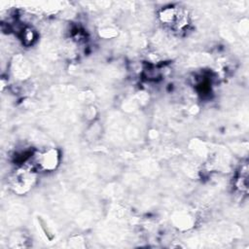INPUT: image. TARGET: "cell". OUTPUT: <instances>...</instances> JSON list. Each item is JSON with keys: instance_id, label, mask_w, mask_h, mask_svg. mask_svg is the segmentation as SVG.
Segmentation results:
<instances>
[{"instance_id": "1", "label": "cell", "mask_w": 249, "mask_h": 249, "mask_svg": "<svg viewBox=\"0 0 249 249\" xmlns=\"http://www.w3.org/2000/svg\"><path fill=\"white\" fill-rule=\"evenodd\" d=\"M59 162V154L56 149H49L34 155L31 167L45 171H52L56 168Z\"/></svg>"}]
</instances>
